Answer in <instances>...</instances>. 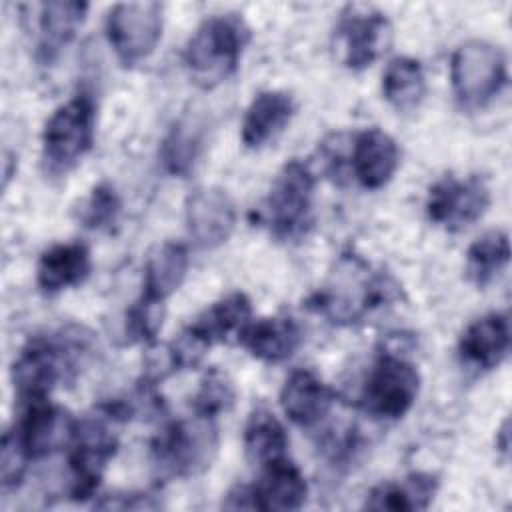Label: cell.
Segmentation results:
<instances>
[{
  "label": "cell",
  "mask_w": 512,
  "mask_h": 512,
  "mask_svg": "<svg viewBox=\"0 0 512 512\" xmlns=\"http://www.w3.org/2000/svg\"><path fill=\"white\" fill-rule=\"evenodd\" d=\"M252 494L256 510H298L306 502L308 484L302 470L284 456L262 466Z\"/></svg>",
  "instance_id": "obj_19"
},
{
  "label": "cell",
  "mask_w": 512,
  "mask_h": 512,
  "mask_svg": "<svg viewBox=\"0 0 512 512\" xmlns=\"http://www.w3.org/2000/svg\"><path fill=\"white\" fill-rule=\"evenodd\" d=\"M186 228L198 248L210 250L224 244L236 226V204L224 188L200 186L184 204Z\"/></svg>",
  "instance_id": "obj_14"
},
{
  "label": "cell",
  "mask_w": 512,
  "mask_h": 512,
  "mask_svg": "<svg viewBox=\"0 0 512 512\" xmlns=\"http://www.w3.org/2000/svg\"><path fill=\"white\" fill-rule=\"evenodd\" d=\"M294 112L296 104L292 94L284 90L258 92L242 120L240 136L244 146L258 150L276 140L290 124Z\"/></svg>",
  "instance_id": "obj_17"
},
{
  "label": "cell",
  "mask_w": 512,
  "mask_h": 512,
  "mask_svg": "<svg viewBox=\"0 0 512 512\" xmlns=\"http://www.w3.org/2000/svg\"><path fill=\"white\" fill-rule=\"evenodd\" d=\"M164 316H166V306L162 300H154L140 294V298L126 312L124 332L128 340L152 344L164 324Z\"/></svg>",
  "instance_id": "obj_31"
},
{
  "label": "cell",
  "mask_w": 512,
  "mask_h": 512,
  "mask_svg": "<svg viewBox=\"0 0 512 512\" xmlns=\"http://www.w3.org/2000/svg\"><path fill=\"white\" fill-rule=\"evenodd\" d=\"M88 348L82 330L58 332L52 336H34L12 362L10 378L14 392L22 402L44 400L52 388L76 370V362Z\"/></svg>",
  "instance_id": "obj_1"
},
{
  "label": "cell",
  "mask_w": 512,
  "mask_h": 512,
  "mask_svg": "<svg viewBox=\"0 0 512 512\" xmlns=\"http://www.w3.org/2000/svg\"><path fill=\"white\" fill-rule=\"evenodd\" d=\"M122 202L110 182L96 184L78 210V220L90 230H106L116 224Z\"/></svg>",
  "instance_id": "obj_32"
},
{
  "label": "cell",
  "mask_w": 512,
  "mask_h": 512,
  "mask_svg": "<svg viewBox=\"0 0 512 512\" xmlns=\"http://www.w3.org/2000/svg\"><path fill=\"white\" fill-rule=\"evenodd\" d=\"M222 506L228 508V510H256L252 486H246V484L234 486V488L226 494V498L222 500Z\"/></svg>",
  "instance_id": "obj_35"
},
{
  "label": "cell",
  "mask_w": 512,
  "mask_h": 512,
  "mask_svg": "<svg viewBox=\"0 0 512 512\" xmlns=\"http://www.w3.org/2000/svg\"><path fill=\"white\" fill-rule=\"evenodd\" d=\"M510 262V238L504 230H488L478 236L466 252L468 280L484 288L494 282Z\"/></svg>",
  "instance_id": "obj_29"
},
{
  "label": "cell",
  "mask_w": 512,
  "mask_h": 512,
  "mask_svg": "<svg viewBox=\"0 0 512 512\" xmlns=\"http://www.w3.org/2000/svg\"><path fill=\"white\" fill-rule=\"evenodd\" d=\"M218 454L216 418L194 416L168 422L152 440L150 456L156 474L164 480L204 474Z\"/></svg>",
  "instance_id": "obj_3"
},
{
  "label": "cell",
  "mask_w": 512,
  "mask_h": 512,
  "mask_svg": "<svg viewBox=\"0 0 512 512\" xmlns=\"http://www.w3.org/2000/svg\"><path fill=\"white\" fill-rule=\"evenodd\" d=\"M92 270V256L82 242L54 244L44 250L36 264V284L46 294H58L82 284Z\"/></svg>",
  "instance_id": "obj_20"
},
{
  "label": "cell",
  "mask_w": 512,
  "mask_h": 512,
  "mask_svg": "<svg viewBox=\"0 0 512 512\" xmlns=\"http://www.w3.org/2000/svg\"><path fill=\"white\" fill-rule=\"evenodd\" d=\"M396 288L390 276L372 274L360 260H346L340 264L330 286L314 294L310 304L334 324H352L392 300Z\"/></svg>",
  "instance_id": "obj_5"
},
{
  "label": "cell",
  "mask_w": 512,
  "mask_h": 512,
  "mask_svg": "<svg viewBox=\"0 0 512 512\" xmlns=\"http://www.w3.org/2000/svg\"><path fill=\"white\" fill-rule=\"evenodd\" d=\"M96 132V104L88 92L72 96L46 120L42 158L52 174H66L92 148Z\"/></svg>",
  "instance_id": "obj_6"
},
{
  "label": "cell",
  "mask_w": 512,
  "mask_h": 512,
  "mask_svg": "<svg viewBox=\"0 0 512 512\" xmlns=\"http://www.w3.org/2000/svg\"><path fill=\"white\" fill-rule=\"evenodd\" d=\"M334 400V390L308 368L294 370L280 390V406L286 418L300 428H312L322 422L330 414Z\"/></svg>",
  "instance_id": "obj_16"
},
{
  "label": "cell",
  "mask_w": 512,
  "mask_h": 512,
  "mask_svg": "<svg viewBox=\"0 0 512 512\" xmlns=\"http://www.w3.org/2000/svg\"><path fill=\"white\" fill-rule=\"evenodd\" d=\"M288 434L278 416L266 408L256 406L244 426L246 458L260 468L286 456Z\"/></svg>",
  "instance_id": "obj_27"
},
{
  "label": "cell",
  "mask_w": 512,
  "mask_h": 512,
  "mask_svg": "<svg viewBox=\"0 0 512 512\" xmlns=\"http://www.w3.org/2000/svg\"><path fill=\"white\" fill-rule=\"evenodd\" d=\"M250 30L238 14H216L206 18L184 48V66L190 80L210 90L226 82L238 68Z\"/></svg>",
  "instance_id": "obj_2"
},
{
  "label": "cell",
  "mask_w": 512,
  "mask_h": 512,
  "mask_svg": "<svg viewBox=\"0 0 512 512\" xmlns=\"http://www.w3.org/2000/svg\"><path fill=\"white\" fill-rule=\"evenodd\" d=\"M78 422L80 420L74 418L70 410L44 398L28 402L20 422L14 424L12 430L28 458L40 460L70 448L76 438Z\"/></svg>",
  "instance_id": "obj_13"
},
{
  "label": "cell",
  "mask_w": 512,
  "mask_h": 512,
  "mask_svg": "<svg viewBox=\"0 0 512 512\" xmlns=\"http://www.w3.org/2000/svg\"><path fill=\"white\" fill-rule=\"evenodd\" d=\"M116 422L118 420L112 418L102 408H98L96 416H90L78 422L76 438L68 448L72 500L80 502L96 494L102 482L104 470L118 450V436L110 428Z\"/></svg>",
  "instance_id": "obj_9"
},
{
  "label": "cell",
  "mask_w": 512,
  "mask_h": 512,
  "mask_svg": "<svg viewBox=\"0 0 512 512\" xmlns=\"http://www.w3.org/2000/svg\"><path fill=\"white\" fill-rule=\"evenodd\" d=\"M28 462L30 458L22 448L18 436L14 434V430H8L2 438V458H0V478H2L4 490L16 488L22 482Z\"/></svg>",
  "instance_id": "obj_33"
},
{
  "label": "cell",
  "mask_w": 512,
  "mask_h": 512,
  "mask_svg": "<svg viewBox=\"0 0 512 512\" xmlns=\"http://www.w3.org/2000/svg\"><path fill=\"white\" fill-rule=\"evenodd\" d=\"M438 490V480L432 474L414 472L402 480L382 482L374 486L366 498V508L370 510H424L434 500Z\"/></svg>",
  "instance_id": "obj_26"
},
{
  "label": "cell",
  "mask_w": 512,
  "mask_h": 512,
  "mask_svg": "<svg viewBox=\"0 0 512 512\" xmlns=\"http://www.w3.org/2000/svg\"><path fill=\"white\" fill-rule=\"evenodd\" d=\"M316 176L298 158L286 162L276 174L268 196L258 208V220L278 240H296L314 220Z\"/></svg>",
  "instance_id": "obj_4"
},
{
  "label": "cell",
  "mask_w": 512,
  "mask_h": 512,
  "mask_svg": "<svg viewBox=\"0 0 512 512\" xmlns=\"http://www.w3.org/2000/svg\"><path fill=\"white\" fill-rule=\"evenodd\" d=\"M450 82L462 108L486 106L508 82L504 50L480 38L462 42L450 58Z\"/></svg>",
  "instance_id": "obj_7"
},
{
  "label": "cell",
  "mask_w": 512,
  "mask_h": 512,
  "mask_svg": "<svg viewBox=\"0 0 512 512\" xmlns=\"http://www.w3.org/2000/svg\"><path fill=\"white\" fill-rule=\"evenodd\" d=\"M490 206V188L480 176H444L434 182L426 198L430 222L458 232L478 222Z\"/></svg>",
  "instance_id": "obj_12"
},
{
  "label": "cell",
  "mask_w": 512,
  "mask_h": 512,
  "mask_svg": "<svg viewBox=\"0 0 512 512\" xmlns=\"http://www.w3.org/2000/svg\"><path fill=\"white\" fill-rule=\"evenodd\" d=\"M88 4L78 0H50L38 12V54L50 62L78 34L86 20Z\"/></svg>",
  "instance_id": "obj_23"
},
{
  "label": "cell",
  "mask_w": 512,
  "mask_h": 512,
  "mask_svg": "<svg viewBox=\"0 0 512 512\" xmlns=\"http://www.w3.org/2000/svg\"><path fill=\"white\" fill-rule=\"evenodd\" d=\"M302 334L294 318L290 316H268L260 320H250L242 330L238 344L250 352V356L278 364L288 360L300 346Z\"/></svg>",
  "instance_id": "obj_21"
},
{
  "label": "cell",
  "mask_w": 512,
  "mask_h": 512,
  "mask_svg": "<svg viewBox=\"0 0 512 512\" xmlns=\"http://www.w3.org/2000/svg\"><path fill=\"white\" fill-rule=\"evenodd\" d=\"M96 508H114V510H148V508H158L160 504L152 500L148 494H108L102 496L100 502L94 504Z\"/></svg>",
  "instance_id": "obj_34"
},
{
  "label": "cell",
  "mask_w": 512,
  "mask_h": 512,
  "mask_svg": "<svg viewBox=\"0 0 512 512\" xmlns=\"http://www.w3.org/2000/svg\"><path fill=\"white\" fill-rule=\"evenodd\" d=\"M400 164V150L396 140L380 130L368 128L356 134L350 150V168L356 182L366 190L386 186Z\"/></svg>",
  "instance_id": "obj_15"
},
{
  "label": "cell",
  "mask_w": 512,
  "mask_h": 512,
  "mask_svg": "<svg viewBox=\"0 0 512 512\" xmlns=\"http://www.w3.org/2000/svg\"><path fill=\"white\" fill-rule=\"evenodd\" d=\"M190 266L188 248L176 240H164L150 248L144 262L142 294L166 302L184 282Z\"/></svg>",
  "instance_id": "obj_22"
},
{
  "label": "cell",
  "mask_w": 512,
  "mask_h": 512,
  "mask_svg": "<svg viewBox=\"0 0 512 512\" xmlns=\"http://www.w3.org/2000/svg\"><path fill=\"white\" fill-rule=\"evenodd\" d=\"M390 44L392 24L384 12L364 4H350L340 12L334 28V50L346 68H368Z\"/></svg>",
  "instance_id": "obj_10"
},
{
  "label": "cell",
  "mask_w": 512,
  "mask_h": 512,
  "mask_svg": "<svg viewBox=\"0 0 512 512\" xmlns=\"http://www.w3.org/2000/svg\"><path fill=\"white\" fill-rule=\"evenodd\" d=\"M418 392V368L400 354L382 352L368 370L358 404L374 418L398 420L414 406Z\"/></svg>",
  "instance_id": "obj_8"
},
{
  "label": "cell",
  "mask_w": 512,
  "mask_h": 512,
  "mask_svg": "<svg viewBox=\"0 0 512 512\" xmlns=\"http://www.w3.org/2000/svg\"><path fill=\"white\" fill-rule=\"evenodd\" d=\"M252 320V302L244 292H230L210 308H206L190 326L210 344L230 342L240 338L242 330Z\"/></svg>",
  "instance_id": "obj_24"
},
{
  "label": "cell",
  "mask_w": 512,
  "mask_h": 512,
  "mask_svg": "<svg viewBox=\"0 0 512 512\" xmlns=\"http://www.w3.org/2000/svg\"><path fill=\"white\" fill-rule=\"evenodd\" d=\"M382 96L398 112H410L426 96L422 64L412 56L392 58L382 72Z\"/></svg>",
  "instance_id": "obj_28"
},
{
  "label": "cell",
  "mask_w": 512,
  "mask_h": 512,
  "mask_svg": "<svg viewBox=\"0 0 512 512\" xmlns=\"http://www.w3.org/2000/svg\"><path fill=\"white\" fill-rule=\"evenodd\" d=\"M106 38L122 66L144 62L162 38L160 2H120L106 16Z\"/></svg>",
  "instance_id": "obj_11"
},
{
  "label": "cell",
  "mask_w": 512,
  "mask_h": 512,
  "mask_svg": "<svg viewBox=\"0 0 512 512\" xmlns=\"http://www.w3.org/2000/svg\"><path fill=\"white\" fill-rule=\"evenodd\" d=\"M206 138V122L198 114H184L168 132L160 148V162L172 176H188L198 162Z\"/></svg>",
  "instance_id": "obj_25"
},
{
  "label": "cell",
  "mask_w": 512,
  "mask_h": 512,
  "mask_svg": "<svg viewBox=\"0 0 512 512\" xmlns=\"http://www.w3.org/2000/svg\"><path fill=\"white\" fill-rule=\"evenodd\" d=\"M510 348V322L502 312H490L476 318L462 332L458 352L462 360L478 370L496 368Z\"/></svg>",
  "instance_id": "obj_18"
},
{
  "label": "cell",
  "mask_w": 512,
  "mask_h": 512,
  "mask_svg": "<svg viewBox=\"0 0 512 512\" xmlns=\"http://www.w3.org/2000/svg\"><path fill=\"white\" fill-rule=\"evenodd\" d=\"M236 400V390L232 380L220 370H210L200 380V386L192 398V410L200 416L218 418L228 412Z\"/></svg>",
  "instance_id": "obj_30"
}]
</instances>
